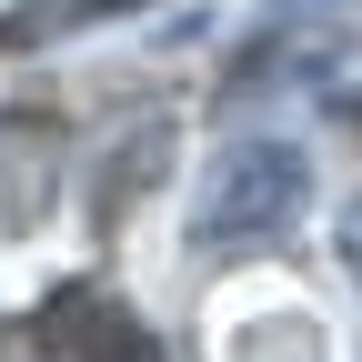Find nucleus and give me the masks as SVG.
<instances>
[{"instance_id": "1", "label": "nucleus", "mask_w": 362, "mask_h": 362, "mask_svg": "<svg viewBox=\"0 0 362 362\" xmlns=\"http://www.w3.org/2000/svg\"><path fill=\"white\" fill-rule=\"evenodd\" d=\"M302 202H312V161L292 141H232L192 202V242L202 252H262L302 221Z\"/></svg>"}, {"instance_id": "2", "label": "nucleus", "mask_w": 362, "mask_h": 362, "mask_svg": "<svg viewBox=\"0 0 362 362\" xmlns=\"http://www.w3.org/2000/svg\"><path fill=\"white\" fill-rule=\"evenodd\" d=\"M40 352H61V362H161L151 322L111 282H61L40 302Z\"/></svg>"}, {"instance_id": "3", "label": "nucleus", "mask_w": 362, "mask_h": 362, "mask_svg": "<svg viewBox=\"0 0 362 362\" xmlns=\"http://www.w3.org/2000/svg\"><path fill=\"white\" fill-rule=\"evenodd\" d=\"M332 242H342V272H352V282H362V192L342 202V232H332Z\"/></svg>"}]
</instances>
